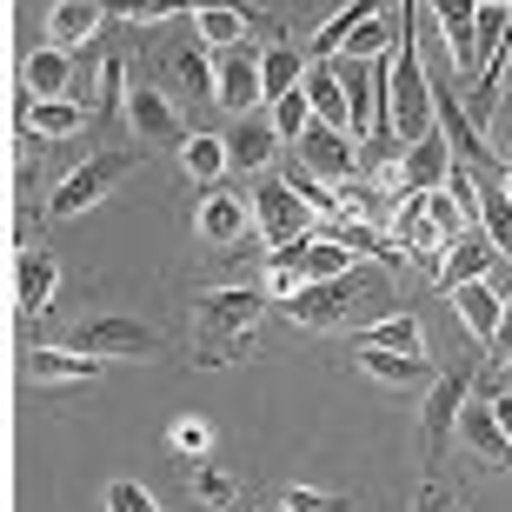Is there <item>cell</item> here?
Here are the masks:
<instances>
[{
	"instance_id": "1",
	"label": "cell",
	"mask_w": 512,
	"mask_h": 512,
	"mask_svg": "<svg viewBox=\"0 0 512 512\" xmlns=\"http://www.w3.org/2000/svg\"><path fill=\"white\" fill-rule=\"evenodd\" d=\"M266 286H220V293H200V306H193V360L200 366H227L247 353L253 340V326H260L266 313Z\"/></svg>"
},
{
	"instance_id": "2",
	"label": "cell",
	"mask_w": 512,
	"mask_h": 512,
	"mask_svg": "<svg viewBox=\"0 0 512 512\" xmlns=\"http://www.w3.org/2000/svg\"><path fill=\"white\" fill-rule=\"evenodd\" d=\"M473 233V220L459 213V200L446 187L439 193H413V200H399V213H393V240H399V253H413V260H446V247L453 240H466Z\"/></svg>"
},
{
	"instance_id": "3",
	"label": "cell",
	"mask_w": 512,
	"mask_h": 512,
	"mask_svg": "<svg viewBox=\"0 0 512 512\" xmlns=\"http://www.w3.org/2000/svg\"><path fill=\"white\" fill-rule=\"evenodd\" d=\"M253 233L266 240V253H286V247H300V240L320 233V213L306 207L286 180H260L253 187Z\"/></svg>"
},
{
	"instance_id": "4",
	"label": "cell",
	"mask_w": 512,
	"mask_h": 512,
	"mask_svg": "<svg viewBox=\"0 0 512 512\" xmlns=\"http://www.w3.org/2000/svg\"><path fill=\"white\" fill-rule=\"evenodd\" d=\"M373 293V273H346V280H320V286H300L293 300H280L286 306V320L293 326H306V333H340L346 320H353V306Z\"/></svg>"
},
{
	"instance_id": "5",
	"label": "cell",
	"mask_w": 512,
	"mask_h": 512,
	"mask_svg": "<svg viewBox=\"0 0 512 512\" xmlns=\"http://www.w3.org/2000/svg\"><path fill=\"white\" fill-rule=\"evenodd\" d=\"M473 386H479V366L459 360L453 373H439V386L426 393V413H419V439H426V446H419V453H426V479H433L439 453H446V433H459V413L473 406V399H466Z\"/></svg>"
},
{
	"instance_id": "6",
	"label": "cell",
	"mask_w": 512,
	"mask_h": 512,
	"mask_svg": "<svg viewBox=\"0 0 512 512\" xmlns=\"http://www.w3.org/2000/svg\"><path fill=\"white\" fill-rule=\"evenodd\" d=\"M67 346L74 353H87V360H153L160 353V333H153L147 320H127V313H100V320H80L74 333H67Z\"/></svg>"
},
{
	"instance_id": "7",
	"label": "cell",
	"mask_w": 512,
	"mask_h": 512,
	"mask_svg": "<svg viewBox=\"0 0 512 512\" xmlns=\"http://www.w3.org/2000/svg\"><path fill=\"white\" fill-rule=\"evenodd\" d=\"M127 173H133V153H94V160H80V167L54 187L47 213H54V220H74V213L100 207V200H107V193H114Z\"/></svg>"
},
{
	"instance_id": "8",
	"label": "cell",
	"mask_w": 512,
	"mask_h": 512,
	"mask_svg": "<svg viewBox=\"0 0 512 512\" xmlns=\"http://www.w3.org/2000/svg\"><path fill=\"white\" fill-rule=\"evenodd\" d=\"M453 140H446V127L433 133V140H419L413 153H399V167H386V193L393 200H413V193H439L446 187V173H453Z\"/></svg>"
},
{
	"instance_id": "9",
	"label": "cell",
	"mask_w": 512,
	"mask_h": 512,
	"mask_svg": "<svg viewBox=\"0 0 512 512\" xmlns=\"http://www.w3.org/2000/svg\"><path fill=\"white\" fill-rule=\"evenodd\" d=\"M499 260H506V253L486 240V227H473L466 240H453V247H446V260L433 266V286H439V293H459V286L499 280Z\"/></svg>"
},
{
	"instance_id": "10",
	"label": "cell",
	"mask_w": 512,
	"mask_h": 512,
	"mask_svg": "<svg viewBox=\"0 0 512 512\" xmlns=\"http://www.w3.org/2000/svg\"><path fill=\"white\" fill-rule=\"evenodd\" d=\"M300 167L326 187H346V180H360V140L340 127H313L300 140Z\"/></svg>"
},
{
	"instance_id": "11",
	"label": "cell",
	"mask_w": 512,
	"mask_h": 512,
	"mask_svg": "<svg viewBox=\"0 0 512 512\" xmlns=\"http://www.w3.org/2000/svg\"><path fill=\"white\" fill-rule=\"evenodd\" d=\"M213 100H220L233 120H253V107L266 100V87H260V54L233 47V54L213 60Z\"/></svg>"
},
{
	"instance_id": "12",
	"label": "cell",
	"mask_w": 512,
	"mask_h": 512,
	"mask_svg": "<svg viewBox=\"0 0 512 512\" xmlns=\"http://www.w3.org/2000/svg\"><path fill=\"white\" fill-rule=\"evenodd\" d=\"M127 127L147 140V147H187L193 133L187 120H180V107H173L160 87H127Z\"/></svg>"
},
{
	"instance_id": "13",
	"label": "cell",
	"mask_w": 512,
	"mask_h": 512,
	"mask_svg": "<svg viewBox=\"0 0 512 512\" xmlns=\"http://www.w3.org/2000/svg\"><path fill=\"white\" fill-rule=\"evenodd\" d=\"M54 286H60V260H54V253H40V247H27L14 260V306H20V320H40V313L54 306Z\"/></svg>"
},
{
	"instance_id": "14",
	"label": "cell",
	"mask_w": 512,
	"mask_h": 512,
	"mask_svg": "<svg viewBox=\"0 0 512 512\" xmlns=\"http://www.w3.org/2000/svg\"><path fill=\"white\" fill-rule=\"evenodd\" d=\"M446 300H453V313L466 320L473 346H486V353H493V340H499V320H506V293H499L493 280H479V286H459V293H446Z\"/></svg>"
},
{
	"instance_id": "15",
	"label": "cell",
	"mask_w": 512,
	"mask_h": 512,
	"mask_svg": "<svg viewBox=\"0 0 512 512\" xmlns=\"http://www.w3.org/2000/svg\"><path fill=\"white\" fill-rule=\"evenodd\" d=\"M74 80H80V60L60 54V47H34L27 67H20V87L34 100H74Z\"/></svg>"
},
{
	"instance_id": "16",
	"label": "cell",
	"mask_w": 512,
	"mask_h": 512,
	"mask_svg": "<svg viewBox=\"0 0 512 512\" xmlns=\"http://www.w3.org/2000/svg\"><path fill=\"white\" fill-rule=\"evenodd\" d=\"M200 233H207L213 247H233L240 233H253V200H240V193H227V187H207V200H200Z\"/></svg>"
},
{
	"instance_id": "17",
	"label": "cell",
	"mask_w": 512,
	"mask_h": 512,
	"mask_svg": "<svg viewBox=\"0 0 512 512\" xmlns=\"http://www.w3.org/2000/svg\"><path fill=\"white\" fill-rule=\"evenodd\" d=\"M27 373H34V386H94L100 360H87L74 346H34L27 353Z\"/></svg>"
},
{
	"instance_id": "18",
	"label": "cell",
	"mask_w": 512,
	"mask_h": 512,
	"mask_svg": "<svg viewBox=\"0 0 512 512\" xmlns=\"http://www.w3.org/2000/svg\"><path fill=\"white\" fill-rule=\"evenodd\" d=\"M100 20H107V7L100 0H54L47 7V47H87V40L100 34Z\"/></svg>"
},
{
	"instance_id": "19",
	"label": "cell",
	"mask_w": 512,
	"mask_h": 512,
	"mask_svg": "<svg viewBox=\"0 0 512 512\" xmlns=\"http://www.w3.org/2000/svg\"><path fill=\"white\" fill-rule=\"evenodd\" d=\"M459 439H466L486 466H512V439H506V426H499L493 399H473V406L459 413Z\"/></svg>"
},
{
	"instance_id": "20",
	"label": "cell",
	"mask_w": 512,
	"mask_h": 512,
	"mask_svg": "<svg viewBox=\"0 0 512 512\" xmlns=\"http://www.w3.org/2000/svg\"><path fill=\"white\" fill-rule=\"evenodd\" d=\"M306 100H313V120H320V127L353 133V114H346V87H340V60H313V67H306Z\"/></svg>"
},
{
	"instance_id": "21",
	"label": "cell",
	"mask_w": 512,
	"mask_h": 512,
	"mask_svg": "<svg viewBox=\"0 0 512 512\" xmlns=\"http://www.w3.org/2000/svg\"><path fill=\"white\" fill-rule=\"evenodd\" d=\"M433 14H439V34H446V54H453V67L479 80V7L453 0V7H433Z\"/></svg>"
},
{
	"instance_id": "22",
	"label": "cell",
	"mask_w": 512,
	"mask_h": 512,
	"mask_svg": "<svg viewBox=\"0 0 512 512\" xmlns=\"http://www.w3.org/2000/svg\"><path fill=\"white\" fill-rule=\"evenodd\" d=\"M227 153H233V173H266L273 153H280V133H273V120H233Z\"/></svg>"
},
{
	"instance_id": "23",
	"label": "cell",
	"mask_w": 512,
	"mask_h": 512,
	"mask_svg": "<svg viewBox=\"0 0 512 512\" xmlns=\"http://www.w3.org/2000/svg\"><path fill=\"white\" fill-rule=\"evenodd\" d=\"M353 346H380V353H413V360H426V326H419V313H386V320L360 326Z\"/></svg>"
},
{
	"instance_id": "24",
	"label": "cell",
	"mask_w": 512,
	"mask_h": 512,
	"mask_svg": "<svg viewBox=\"0 0 512 512\" xmlns=\"http://www.w3.org/2000/svg\"><path fill=\"white\" fill-rule=\"evenodd\" d=\"M479 227L499 253L512 260V193H506V167L499 173H479Z\"/></svg>"
},
{
	"instance_id": "25",
	"label": "cell",
	"mask_w": 512,
	"mask_h": 512,
	"mask_svg": "<svg viewBox=\"0 0 512 512\" xmlns=\"http://www.w3.org/2000/svg\"><path fill=\"white\" fill-rule=\"evenodd\" d=\"M260 87H266V107H273V100H286V94H300L306 87V54L300 47H266L260 54Z\"/></svg>"
},
{
	"instance_id": "26",
	"label": "cell",
	"mask_w": 512,
	"mask_h": 512,
	"mask_svg": "<svg viewBox=\"0 0 512 512\" xmlns=\"http://www.w3.org/2000/svg\"><path fill=\"white\" fill-rule=\"evenodd\" d=\"M360 373L380 386H426L433 380V366L413 360V353H380V346H360Z\"/></svg>"
},
{
	"instance_id": "27",
	"label": "cell",
	"mask_w": 512,
	"mask_h": 512,
	"mask_svg": "<svg viewBox=\"0 0 512 512\" xmlns=\"http://www.w3.org/2000/svg\"><path fill=\"white\" fill-rule=\"evenodd\" d=\"M253 20L240 14V7H193V34H200V47H213V54H233L240 40H247Z\"/></svg>"
},
{
	"instance_id": "28",
	"label": "cell",
	"mask_w": 512,
	"mask_h": 512,
	"mask_svg": "<svg viewBox=\"0 0 512 512\" xmlns=\"http://www.w3.org/2000/svg\"><path fill=\"white\" fill-rule=\"evenodd\" d=\"M180 167H187V180H227L233 173V153H227V133H193L187 147H180Z\"/></svg>"
},
{
	"instance_id": "29",
	"label": "cell",
	"mask_w": 512,
	"mask_h": 512,
	"mask_svg": "<svg viewBox=\"0 0 512 512\" xmlns=\"http://www.w3.org/2000/svg\"><path fill=\"white\" fill-rule=\"evenodd\" d=\"M380 7L373 0H353V7H340L333 20H320V34H313V60H333V54H346V40H353V27L360 20H373Z\"/></svg>"
},
{
	"instance_id": "30",
	"label": "cell",
	"mask_w": 512,
	"mask_h": 512,
	"mask_svg": "<svg viewBox=\"0 0 512 512\" xmlns=\"http://www.w3.org/2000/svg\"><path fill=\"white\" fill-rule=\"evenodd\" d=\"M27 127H34L40 140H67V133L87 127V107H74V100H40L34 114H27Z\"/></svg>"
},
{
	"instance_id": "31",
	"label": "cell",
	"mask_w": 512,
	"mask_h": 512,
	"mask_svg": "<svg viewBox=\"0 0 512 512\" xmlns=\"http://www.w3.org/2000/svg\"><path fill=\"white\" fill-rule=\"evenodd\" d=\"M273 133H280V140H306V133L320 127V120H313V100H306V87L300 94H286V100H273Z\"/></svg>"
},
{
	"instance_id": "32",
	"label": "cell",
	"mask_w": 512,
	"mask_h": 512,
	"mask_svg": "<svg viewBox=\"0 0 512 512\" xmlns=\"http://www.w3.org/2000/svg\"><path fill=\"white\" fill-rule=\"evenodd\" d=\"M94 80H100V100H94V120H114L120 107H127V94H120V87H127V60L120 54H107L94 67Z\"/></svg>"
},
{
	"instance_id": "33",
	"label": "cell",
	"mask_w": 512,
	"mask_h": 512,
	"mask_svg": "<svg viewBox=\"0 0 512 512\" xmlns=\"http://www.w3.org/2000/svg\"><path fill=\"white\" fill-rule=\"evenodd\" d=\"M193 499H200V506H233V499H240V479L200 459V466H193Z\"/></svg>"
},
{
	"instance_id": "34",
	"label": "cell",
	"mask_w": 512,
	"mask_h": 512,
	"mask_svg": "<svg viewBox=\"0 0 512 512\" xmlns=\"http://www.w3.org/2000/svg\"><path fill=\"white\" fill-rule=\"evenodd\" d=\"M167 67L180 74V87H187V94H213V60L200 54V47H180Z\"/></svg>"
},
{
	"instance_id": "35",
	"label": "cell",
	"mask_w": 512,
	"mask_h": 512,
	"mask_svg": "<svg viewBox=\"0 0 512 512\" xmlns=\"http://www.w3.org/2000/svg\"><path fill=\"white\" fill-rule=\"evenodd\" d=\"M173 453H187V459H207V446H213V426L207 419H173Z\"/></svg>"
},
{
	"instance_id": "36",
	"label": "cell",
	"mask_w": 512,
	"mask_h": 512,
	"mask_svg": "<svg viewBox=\"0 0 512 512\" xmlns=\"http://www.w3.org/2000/svg\"><path fill=\"white\" fill-rule=\"evenodd\" d=\"M107 512H160V506H153L147 486H133V479H114V486H107Z\"/></svg>"
},
{
	"instance_id": "37",
	"label": "cell",
	"mask_w": 512,
	"mask_h": 512,
	"mask_svg": "<svg viewBox=\"0 0 512 512\" xmlns=\"http://www.w3.org/2000/svg\"><path fill=\"white\" fill-rule=\"evenodd\" d=\"M286 506L280 512H346V499H326V493H313V486H286Z\"/></svg>"
},
{
	"instance_id": "38",
	"label": "cell",
	"mask_w": 512,
	"mask_h": 512,
	"mask_svg": "<svg viewBox=\"0 0 512 512\" xmlns=\"http://www.w3.org/2000/svg\"><path fill=\"white\" fill-rule=\"evenodd\" d=\"M493 133H499V153L512 160V94L499 100V114H493Z\"/></svg>"
},
{
	"instance_id": "39",
	"label": "cell",
	"mask_w": 512,
	"mask_h": 512,
	"mask_svg": "<svg viewBox=\"0 0 512 512\" xmlns=\"http://www.w3.org/2000/svg\"><path fill=\"white\" fill-rule=\"evenodd\" d=\"M419 512H453V499L439 493V479H426V486H419Z\"/></svg>"
},
{
	"instance_id": "40",
	"label": "cell",
	"mask_w": 512,
	"mask_h": 512,
	"mask_svg": "<svg viewBox=\"0 0 512 512\" xmlns=\"http://www.w3.org/2000/svg\"><path fill=\"white\" fill-rule=\"evenodd\" d=\"M133 27H160V20H173V7H160V0H153V7H133Z\"/></svg>"
},
{
	"instance_id": "41",
	"label": "cell",
	"mask_w": 512,
	"mask_h": 512,
	"mask_svg": "<svg viewBox=\"0 0 512 512\" xmlns=\"http://www.w3.org/2000/svg\"><path fill=\"white\" fill-rule=\"evenodd\" d=\"M493 353H499V366L512 360V300H506V320H499V340H493Z\"/></svg>"
},
{
	"instance_id": "42",
	"label": "cell",
	"mask_w": 512,
	"mask_h": 512,
	"mask_svg": "<svg viewBox=\"0 0 512 512\" xmlns=\"http://www.w3.org/2000/svg\"><path fill=\"white\" fill-rule=\"evenodd\" d=\"M493 393H512V360L499 366V380H493ZM493 393H486V399H493Z\"/></svg>"
},
{
	"instance_id": "43",
	"label": "cell",
	"mask_w": 512,
	"mask_h": 512,
	"mask_svg": "<svg viewBox=\"0 0 512 512\" xmlns=\"http://www.w3.org/2000/svg\"><path fill=\"white\" fill-rule=\"evenodd\" d=\"M506 193H512V167H506Z\"/></svg>"
}]
</instances>
